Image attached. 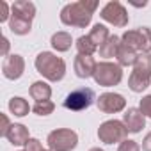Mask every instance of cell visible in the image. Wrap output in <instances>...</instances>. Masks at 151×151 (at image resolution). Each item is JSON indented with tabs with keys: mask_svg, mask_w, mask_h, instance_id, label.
<instances>
[{
	"mask_svg": "<svg viewBox=\"0 0 151 151\" xmlns=\"http://www.w3.org/2000/svg\"><path fill=\"white\" fill-rule=\"evenodd\" d=\"M96 105L105 114H116V112H121L126 107V100L117 93H103L96 100Z\"/></svg>",
	"mask_w": 151,
	"mask_h": 151,
	"instance_id": "cell-11",
	"label": "cell"
},
{
	"mask_svg": "<svg viewBox=\"0 0 151 151\" xmlns=\"http://www.w3.org/2000/svg\"><path fill=\"white\" fill-rule=\"evenodd\" d=\"M140 112L146 116V117H149L151 119V94H146L142 100H140Z\"/></svg>",
	"mask_w": 151,
	"mask_h": 151,
	"instance_id": "cell-25",
	"label": "cell"
},
{
	"mask_svg": "<svg viewBox=\"0 0 151 151\" xmlns=\"http://www.w3.org/2000/svg\"><path fill=\"white\" fill-rule=\"evenodd\" d=\"M46 142L52 151H71L78 144V135L69 128H57L48 133Z\"/></svg>",
	"mask_w": 151,
	"mask_h": 151,
	"instance_id": "cell-7",
	"label": "cell"
},
{
	"mask_svg": "<svg viewBox=\"0 0 151 151\" xmlns=\"http://www.w3.org/2000/svg\"><path fill=\"white\" fill-rule=\"evenodd\" d=\"M121 43L137 53H151V29L140 27L123 34Z\"/></svg>",
	"mask_w": 151,
	"mask_h": 151,
	"instance_id": "cell-6",
	"label": "cell"
},
{
	"mask_svg": "<svg viewBox=\"0 0 151 151\" xmlns=\"http://www.w3.org/2000/svg\"><path fill=\"white\" fill-rule=\"evenodd\" d=\"M25 71V60L22 55L18 53H13V55H7L2 62V73L4 77L9 78V80H18Z\"/></svg>",
	"mask_w": 151,
	"mask_h": 151,
	"instance_id": "cell-12",
	"label": "cell"
},
{
	"mask_svg": "<svg viewBox=\"0 0 151 151\" xmlns=\"http://www.w3.org/2000/svg\"><path fill=\"white\" fill-rule=\"evenodd\" d=\"M6 139L14 144V146H25L29 140H30V135H29V128L20 124V123H14L9 126L7 133H6Z\"/></svg>",
	"mask_w": 151,
	"mask_h": 151,
	"instance_id": "cell-15",
	"label": "cell"
},
{
	"mask_svg": "<svg viewBox=\"0 0 151 151\" xmlns=\"http://www.w3.org/2000/svg\"><path fill=\"white\" fill-rule=\"evenodd\" d=\"M36 16V6L29 0H18L11 6L9 29L16 36H27L32 30V20Z\"/></svg>",
	"mask_w": 151,
	"mask_h": 151,
	"instance_id": "cell-2",
	"label": "cell"
},
{
	"mask_svg": "<svg viewBox=\"0 0 151 151\" xmlns=\"http://www.w3.org/2000/svg\"><path fill=\"white\" fill-rule=\"evenodd\" d=\"M75 45H77V50H78L80 55H93V53L98 50V46L91 41L89 36H80Z\"/></svg>",
	"mask_w": 151,
	"mask_h": 151,
	"instance_id": "cell-22",
	"label": "cell"
},
{
	"mask_svg": "<svg viewBox=\"0 0 151 151\" xmlns=\"http://www.w3.org/2000/svg\"><path fill=\"white\" fill-rule=\"evenodd\" d=\"M128 128L124 126L123 121L117 119H109L105 123L100 124L98 128V139L103 144H116V142H123L128 137Z\"/></svg>",
	"mask_w": 151,
	"mask_h": 151,
	"instance_id": "cell-8",
	"label": "cell"
},
{
	"mask_svg": "<svg viewBox=\"0 0 151 151\" xmlns=\"http://www.w3.org/2000/svg\"><path fill=\"white\" fill-rule=\"evenodd\" d=\"M7 52H9V39L2 36V57H7Z\"/></svg>",
	"mask_w": 151,
	"mask_h": 151,
	"instance_id": "cell-30",
	"label": "cell"
},
{
	"mask_svg": "<svg viewBox=\"0 0 151 151\" xmlns=\"http://www.w3.org/2000/svg\"><path fill=\"white\" fill-rule=\"evenodd\" d=\"M89 37H91V41L98 46V50H100V46L110 37V34H109V29L105 27V25H101V23H96L93 29H91V32L87 34Z\"/></svg>",
	"mask_w": 151,
	"mask_h": 151,
	"instance_id": "cell-19",
	"label": "cell"
},
{
	"mask_svg": "<svg viewBox=\"0 0 151 151\" xmlns=\"http://www.w3.org/2000/svg\"><path fill=\"white\" fill-rule=\"evenodd\" d=\"M32 110H34V114H37V116H50L53 110H55V103L53 101H37L34 107H32Z\"/></svg>",
	"mask_w": 151,
	"mask_h": 151,
	"instance_id": "cell-23",
	"label": "cell"
},
{
	"mask_svg": "<svg viewBox=\"0 0 151 151\" xmlns=\"http://www.w3.org/2000/svg\"><path fill=\"white\" fill-rule=\"evenodd\" d=\"M96 60L93 59V55H77L75 59V73H77L78 78H89L94 75L96 69Z\"/></svg>",
	"mask_w": 151,
	"mask_h": 151,
	"instance_id": "cell-14",
	"label": "cell"
},
{
	"mask_svg": "<svg viewBox=\"0 0 151 151\" xmlns=\"http://www.w3.org/2000/svg\"><path fill=\"white\" fill-rule=\"evenodd\" d=\"M0 121H2V128H0V135L2 137H6V133H7V130H9V119H7V116L6 114H0Z\"/></svg>",
	"mask_w": 151,
	"mask_h": 151,
	"instance_id": "cell-28",
	"label": "cell"
},
{
	"mask_svg": "<svg viewBox=\"0 0 151 151\" xmlns=\"http://www.w3.org/2000/svg\"><path fill=\"white\" fill-rule=\"evenodd\" d=\"M123 123H124V126L128 128L130 133H139V132L146 126V116L140 112V109L132 107V109H128V110L124 112Z\"/></svg>",
	"mask_w": 151,
	"mask_h": 151,
	"instance_id": "cell-13",
	"label": "cell"
},
{
	"mask_svg": "<svg viewBox=\"0 0 151 151\" xmlns=\"http://www.w3.org/2000/svg\"><path fill=\"white\" fill-rule=\"evenodd\" d=\"M151 84V53H139L133 71L128 78V87L133 93H142Z\"/></svg>",
	"mask_w": 151,
	"mask_h": 151,
	"instance_id": "cell-4",
	"label": "cell"
},
{
	"mask_svg": "<svg viewBox=\"0 0 151 151\" xmlns=\"http://www.w3.org/2000/svg\"><path fill=\"white\" fill-rule=\"evenodd\" d=\"M117 151H140V146H139L135 140H132V139H126V140H123V142L119 144Z\"/></svg>",
	"mask_w": 151,
	"mask_h": 151,
	"instance_id": "cell-24",
	"label": "cell"
},
{
	"mask_svg": "<svg viewBox=\"0 0 151 151\" xmlns=\"http://www.w3.org/2000/svg\"><path fill=\"white\" fill-rule=\"evenodd\" d=\"M142 149H144V151H151V132L144 137V140H142Z\"/></svg>",
	"mask_w": 151,
	"mask_h": 151,
	"instance_id": "cell-29",
	"label": "cell"
},
{
	"mask_svg": "<svg viewBox=\"0 0 151 151\" xmlns=\"http://www.w3.org/2000/svg\"><path fill=\"white\" fill-rule=\"evenodd\" d=\"M9 110H11V114H14L16 117H23V116L29 114L30 107H29V101H27V100H23V98H20V96H13V98L9 100Z\"/></svg>",
	"mask_w": 151,
	"mask_h": 151,
	"instance_id": "cell-21",
	"label": "cell"
},
{
	"mask_svg": "<svg viewBox=\"0 0 151 151\" xmlns=\"http://www.w3.org/2000/svg\"><path fill=\"white\" fill-rule=\"evenodd\" d=\"M119 48H121V37H117V36H110V37L100 46V55H101L103 59L117 57Z\"/></svg>",
	"mask_w": 151,
	"mask_h": 151,
	"instance_id": "cell-17",
	"label": "cell"
},
{
	"mask_svg": "<svg viewBox=\"0 0 151 151\" xmlns=\"http://www.w3.org/2000/svg\"><path fill=\"white\" fill-rule=\"evenodd\" d=\"M100 16L105 20V22H109L110 25H114V27H126L128 25V11L124 9V6L121 4V2H117V0H112V2H109L103 9H101V13H100Z\"/></svg>",
	"mask_w": 151,
	"mask_h": 151,
	"instance_id": "cell-10",
	"label": "cell"
},
{
	"mask_svg": "<svg viewBox=\"0 0 151 151\" xmlns=\"http://www.w3.org/2000/svg\"><path fill=\"white\" fill-rule=\"evenodd\" d=\"M96 9H98L96 0H78V2L66 4L60 11V22L68 27L86 29L91 23Z\"/></svg>",
	"mask_w": 151,
	"mask_h": 151,
	"instance_id": "cell-1",
	"label": "cell"
},
{
	"mask_svg": "<svg viewBox=\"0 0 151 151\" xmlns=\"http://www.w3.org/2000/svg\"><path fill=\"white\" fill-rule=\"evenodd\" d=\"M25 151H43V146L37 139H30L27 144H25Z\"/></svg>",
	"mask_w": 151,
	"mask_h": 151,
	"instance_id": "cell-27",
	"label": "cell"
},
{
	"mask_svg": "<svg viewBox=\"0 0 151 151\" xmlns=\"http://www.w3.org/2000/svg\"><path fill=\"white\" fill-rule=\"evenodd\" d=\"M94 101V91L89 89V87H80L77 91H73L66 96L64 100V107L68 110H75V112H80V110H86L93 105Z\"/></svg>",
	"mask_w": 151,
	"mask_h": 151,
	"instance_id": "cell-9",
	"label": "cell"
},
{
	"mask_svg": "<svg viewBox=\"0 0 151 151\" xmlns=\"http://www.w3.org/2000/svg\"><path fill=\"white\" fill-rule=\"evenodd\" d=\"M43 151H52V149H43Z\"/></svg>",
	"mask_w": 151,
	"mask_h": 151,
	"instance_id": "cell-32",
	"label": "cell"
},
{
	"mask_svg": "<svg viewBox=\"0 0 151 151\" xmlns=\"http://www.w3.org/2000/svg\"><path fill=\"white\" fill-rule=\"evenodd\" d=\"M93 78L101 87H112L123 80V69L117 62H98Z\"/></svg>",
	"mask_w": 151,
	"mask_h": 151,
	"instance_id": "cell-5",
	"label": "cell"
},
{
	"mask_svg": "<svg viewBox=\"0 0 151 151\" xmlns=\"http://www.w3.org/2000/svg\"><path fill=\"white\" fill-rule=\"evenodd\" d=\"M36 69L50 82H59L66 75V62L52 52H41L36 57Z\"/></svg>",
	"mask_w": 151,
	"mask_h": 151,
	"instance_id": "cell-3",
	"label": "cell"
},
{
	"mask_svg": "<svg viewBox=\"0 0 151 151\" xmlns=\"http://www.w3.org/2000/svg\"><path fill=\"white\" fill-rule=\"evenodd\" d=\"M89 151H103V149H100V147H91Z\"/></svg>",
	"mask_w": 151,
	"mask_h": 151,
	"instance_id": "cell-31",
	"label": "cell"
},
{
	"mask_svg": "<svg viewBox=\"0 0 151 151\" xmlns=\"http://www.w3.org/2000/svg\"><path fill=\"white\" fill-rule=\"evenodd\" d=\"M137 57H139V53L137 52H133L132 48H128V46H124L123 43H121V48H119V52H117V64L123 68V66H133L135 64V60H137Z\"/></svg>",
	"mask_w": 151,
	"mask_h": 151,
	"instance_id": "cell-20",
	"label": "cell"
},
{
	"mask_svg": "<svg viewBox=\"0 0 151 151\" xmlns=\"http://www.w3.org/2000/svg\"><path fill=\"white\" fill-rule=\"evenodd\" d=\"M29 93H30V96L36 100V103H37V101H48L50 96H52V87H50L46 82L37 80V82H34V84L30 86Z\"/></svg>",
	"mask_w": 151,
	"mask_h": 151,
	"instance_id": "cell-16",
	"label": "cell"
},
{
	"mask_svg": "<svg viewBox=\"0 0 151 151\" xmlns=\"http://www.w3.org/2000/svg\"><path fill=\"white\" fill-rule=\"evenodd\" d=\"M50 43H52L53 50H57V52H68V50L71 48L73 39H71V34H68V32H62V30H60V32H55V34L52 36Z\"/></svg>",
	"mask_w": 151,
	"mask_h": 151,
	"instance_id": "cell-18",
	"label": "cell"
},
{
	"mask_svg": "<svg viewBox=\"0 0 151 151\" xmlns=\"http://www.w3.org/2000/svg\"><path fill=\"white\" fill-rule=\"evenodd\" d=\"M0 7H2V14H0V23H4V22H9L11 20V13H9V6L7 2H0Z\"/></svg>",
	"mask_w": 151,
	"mask_h": 151,
	"instance_id": "cell-26",
	"label": "cell"
}]
</instances>
